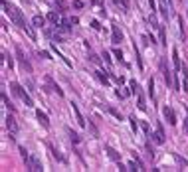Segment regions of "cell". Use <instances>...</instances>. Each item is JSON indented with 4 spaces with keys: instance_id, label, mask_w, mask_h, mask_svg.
<instances>
[{
    "instance_id": "6da1fadb",
    "label": "cell",
    "mask_w": 188,
    "mask_h": 172,
    "mask_svg": "<svg viewBox=\"0 0 188 172\" xmlns=\"http://www.w3.org/2000/svg\"><path fill=\"white\" fill-rule=\"evenodd\" d=\"M2 8H4V12L10 16V20L14 22L18 28H22V30H26V32L30 34L34 38V34H32V30L28 28V24H26V18H24V14H22V10H18L16 6H12V4H8V2H2Z\"/></svg>"
},
{
    "instance_id": "7a4b0ae2",
    "label": "cell",
    "mask_w": 188,
    "mask_h": 172,
    "mask_svg": "<svg viewBox=\"0 0 188 172\" xmlns=\"http://www.w3.org/2000/svg\"><path fill=\"white\" fill-rule=\"evenodd\" d=\"M10 89H12V93H14V95H18L20 99L24 101V103H26V107H32L34 105V101H32V97L28 95V93H26V91L22 89V85H20V83H16V81H12L10 83Z\"/></svg>"
},
{
    "instance_id": "3957f363",
    "label": "cell",
    "mask_w": 188,
    "mask_h": 172,
    "mask_svg": "<svg viewBox=\"0 0 188 172\" xmlns=\"http://www.w3.org/2000/svg\"><path fill=\"white\" fill-rule=\"evenodd\" d=\"M160 71H162V77H165L166 85H170V83H172V73H170L168 65H166V57H162V59H160Z\"/></svg>"
},
{
    "instance_id": "277c9868",
    "label": "cell",
    "mask_w": 188,
    "mask_h": 172,
    "mask_svg": "<svg viewBox=\"0 0 188 172\" xmlns=\"http://www.w3.org/2000/svg\"><path fill=\"white\" fill-rule=\"evenodd\" d=\"M26 168L32 170V172H40V170H42V162L38 160V156H30L28 162H26Z\"/></svg>"
},
{
    "instance_id": "5b68a950",
    "label": "cell",
    "mask_w": 188,
    "mask_h": 172,
    "mask_svg": "<svg viewBox=\"0 0 188 172\" xmlns=\"http://www.w3.org/2000/svg\"><path fill=\"white\" fill-rule=\"evenodd\" d=\"M153 139H155V143L156 144H165V140H166V137H165V131H162V125H156V131H155V134H153Z\"/></svg>"
},
{
    "instance_id": "8992f818",
    "label": "cell",
    "mask_w": 188,
    "mask_h": 172,
    "mask_svg": "<svg viewBox=\"0 0 188 172\" xmlns=\"http://www.w3.org/2000/svg\"><path fill=\"white\" fill-rule=\"evenodd\" d=\"M162 115H165V119L168 121V125H176V113H174V109L165 107V109H162Z\"/></svg>"
},
{
    "instance_id": "52a82bcc",
    "label": "cell",
    "mask_w": 188,
    "mask_h": 172,
    "mask_svg": "<svg viewBox=\"0 0 188 172\" xmlns=\"http://www.w3.org/2000/svg\"><path fill=\"white\" fill-rule=\"evenodd\" d=\"M16 56H18V59H20V63H22V67H24V69H26L28 73L32 71V65H30V63H28V59L24 57V52H22L20 48H16Z\"/></svg>"
},
{
    "instance_id": "ba28073f",
    "label": "cell",
    "mask_w": 188,
    "mask_h": 172,
    "mask_svg": "<svg viewBox=\"0 0 188 172\" xmlns=\"http://www.w3.org/2000/svg\"><path fill=\"white\" fill-rule=\"evenodd\" d=\"M6 127H8V131H10V134H12V137L18 133V125H16V121H14V117H12V115H8V117H6Z\"/></svg>"
},
{
    "instance_id": "9c48e42d",
    "label": "cell",
    "mask_w": 188,
    "mask_h": 172,
    "mask_svg": "<svg viewBox=\"0 0 188 172\" xmlns=\"http://www.w3.org/2000/svg\"><path fill=\"white\" fill-rule=\"evenodd\" d=\"M105 152L109 154V158H111V160H115V162H121V154H119L113 146H109V144H107V146H105Z\"/></svg>"
},
{
    "instance_id": "30bf717a",
    "label": "cell",
    "mask_w": 188,
    "mask_h": 172,
    "mask_svg": "<svg viewBox=\"0 0 188 172\" xmlns=\"http://www.w3.org/2000/svg\"><path fill=\"white\" fill-rule=\"evenodd\" d=\"M121 40H123V32L119 30V26H113V36H111V42L115 44V46H117V44L121 42Z\"/></svg>"
},
{
    "instance_id": "8fae6325",
    "label": "cell",
    "mask_w": 188,
    "mask_h": 172,
    "mask_svg": "<svg viewBox=\"0 0 188 172\" xmlns=\"http://www.w3.org/2000/svg\"><path fill=\"white\" fill-rule=\"evenodd\" d=\"M36 117H38V121H40V125H42L44 129H48V127H50V121H48V115L46 113H42V111L38 109L36 111Z\"/></svg>"
},
{
    "instance_id": "7c38bea8",
    "label": "cell",
    "mask_w": 188,
    "mask_h": 172,
    "mask_svg": "<svg viewBox=\"0 0 188 172\" xmlns=\"http://www.w3.org/2000/svg\"><path fill=\"white\" fill-rule=\"evenodd\" d=\"M172 62H174V69L180 71V69H182V63H180V56H178V50L176 48L172 50Z\"/></svg>"
},
{
    "instance_id": "4fadbf2b",
    "label": "cell",
    "mask_w": 188,
    "mask_h": 172,
    "mask_svg": "<svg viewBox=\"0 0 188 172\" xmlns=\"http://www.w3.org/2000/svg\"><path fill=\"white\" fill-rule=\"evenodd\" d=\"M71 111H73V115H75V119H77V123H79V127H85V121H83V117H81V113H79V109H77L75 103H71Z\"/></svg>"
},
{
    "instance_id": "5bb4252c",
    "label": "cell",
    "mask_w": 188,
    "mask_h": 172,
    "mask_svg": "<svg viewBox=\"0 0 188 172\" xmlns=\"http://www.w3.org/2000/svg\"><path fill=\"white\" fill-rule=\"evenodd\" d=\"M137 103H139V109H141V111L146 109V101H145V95H143L141 89H139V93H137Z\"/></svg>"
},
{
    "instance_id": "9a60e30c",
    "label": "cell",
    "mask_w": 188,
    "mask_h": 172,
    "mask_svg": "<svg viewBox=\"0 0 188 172\" xmlns=\"http://www.w3.org/2000/svg\"><path fill=\"white\" fill-rule=\"evenodd\" d=\"M160 14H162V18H168L170 10H168V4H166V0H160Z\"/></svg>"
},
{
    "instance_id": "2e32d148",
    "label": "cell",
    "mask_w": 188,
    "mask_h": 172,
    "mask_svg": "<svg viewBox=\"0 0 188 172\" xmlns=\"http://www.w3.org/2000/svg\"><path fill=\"white\" fill-rule=\"evenodd\" d=\"M32 24L36 26V28H42V26L46 24V18H44V16H34V18H32Z\"/></svg>"
},
{
    "instance_id": "e0dca14e",
    "label": "cell",
    "mask_w": 188,
    "mask_h": 172,
    "mask_svg": "<svg viewBox=\"0 0 188 172\" xmlns=\"http://www.w3.org/2000/svg\"><path fill=\"white\" fill-rule=\"evenodd\" d=\"M48 20H50V22H52V24H60V22H61V18H60V16H57L56 14V12H50V14H48Z\"/></svg>"
},
{
    "instance_id": "ac0fdd59",
    "label": "cell",
    "mask_w": 188,
    "mask_h": 172,
    "mask_svg": "<svg viewBox=\"0 0 188 172\" xmlns=\"http://www.w3.org/2000/svg\"><path fill=\"white\" fill-rule=\"evenodd\" d=\"M95 75H97V79H99L101 83H105V85H109V77L105 75L103 71H95Z\"/></svg>"
},
{
    "instance_id": "d6986e66",
    "label": "cell",
    "mask_w": 188,
    "mask_h": 172,
    "mask_svg": "<svg viewBox=\"0 0 188 172\" xmlns=\"http://www.w3.org/2000/svg\"><path fill=\"white\" fill-rule=\"evenodd\" d=\"M67 133H69V139H71V143H75V144H77V143L81 140V137H79L77 133H73L71 129H67Z\"/></svg>"
},
{
    "instance_id": "ffe728a7",
    "label": "cell",
    "mask_w": 188,
    "mask_h": 172,
    "mask_svg": "<svg viewBox=\"0 0 188 172\" xmlns=\"http://www.w3.org/2000/svg\"><path fill=\"white\" fill-rule=\"evenodd\" d=\"M129 87H131V93H139V89H141V87H139V83L135 81V79H131V81H129Z\"/></svg>"
},
{
    "instance_id": "44dd1931",
    "label": "cell",
    "mask_w": 188,
    "mask_h": 172,
    "mask_svg": "<svg viewBox=\"0 0 188 172\" xmlns=\"http://www.w3.org/2000/svg\"><path fill=\"white\" fill-rule=\"evenodd\" d=\"M117 4H119V6H123V12H129V8H131L129 0H117Z\"/></svg>"
},
{
    "instance_id": "7402d4cb",
    "label": "cell",
    "mask_w": 188,
    "mask_h": 172,
    "mask_svg": "<svg viewBox=\"0 0 188 172\" xmlns=\"http://www.w3.org/2000/svg\"><path fill=\"white\" fill-rule=\"evenodd\" d=\"M160 44H162V46H166V30H165V26H160Z\"/></svg>"
},
{
    "instance_id": "603a6c76",
    "label": "cell",
    "mask_w": 188,
    "mask_h": 172,
    "mask_svg": "<svg viewBox=\"0 0 188 172\" xmlns=\"http://www.w3.org/2000/svg\"><path fill=\"white\" fill-rule=\"evenodd\" d=\"M2 101H4V107H8L10 111L14 109V105H12V103H10V99H8V97H6V93H4V91H2Z\"/></svg>"
},
{
    "instance_id": "cb8c5ba5",
    "label": "cell",
    "mask_w": 188,
    "mask_h": 172,
    "mask_svg": "<svg viewBox=\"0 0 188 172\" xmlns=\"http://www.w3.org/2000/svg\"><path fill=\"white\" fill-rule=\"evenodd\" d=\"M109 113H111V115H113V117H115V119H119V121H123V115H121V113H119V111H117V109H113V107H109Z\"/></svg>"
},
{
    "instance_id": "d4e9b609",
    "label": "cell",
    "mask_w": 188,
    "mask_h": 172,
    "mask_svg": "<svg viewBox=\"0 0 188 172\" xmlns=\"http://www.w3.org/2000/svg\"><path fill=\"white\" fill-rule=\"evenodd\" d=\"M149 95L150 97L155 95V81H153V79H149Z\"/></svg>"
},
{
    "instance_id": "484cf974",
    "label": "cell",
    "mask_w": 188,
    "mask_h": 172,
    "mask_svg": "<svg viewBox=\"0 0 188 172\" xmlns=\"http://www.w3.org/2000/svg\"><path fill=\"white\" fill-rule=\"evenodd\" d=\"M20 154H22V158H24V160H26V162H28V158H30L28 150H26V148H22V146H20Z\"/></svg>"
},
{
    "instance_id": "4316f807",
    "label": "cell",
    "mask_w": 188,
    "mask_h": 172,
    "mask_svg": "<svg viewBox=\"0 0 188 172\" xmlns=\"http://www.w3.org/2000/svg\"><path fill=\"white\" fill-rule=\"evenodd\" d=\"M141 129L145 131V133H149V129H150V127H149V123H146V121H141Z\"/></svg>"
},
{
    "instance_id": "83f0119b",
    "label": "cell",
    "mask_w": 188,
    "mask_h": 172,
    "mask_svg": "<svg viewBox=\"0 0 188 172\" xmlns=\"http://www.w3.org/2000/svg\"><path fill=\"white\" fill-rule=\"evenodd\" d=\"M103 59H105V63H107V65H111V57H109V53H107V52L103 53Z\"/></svg>"
},
{
    "instance_id": "f1b7e54d",
    "label": "cell",
    "mask_w": 188,
    "mask_h": 172,
    "mask_svg": "<svg viewBox=\"0 0 188 172\" xmlns=\"http://www.w3.org/2000/svg\"><path fill=\"white\" fill-rule=\"evenodd\" d=\"M73 8H83V2H81V0H75V2H73Z\"/></svg>"
},
{
    "instance_id": "f546056e",
    "label": "cell",
    "mask_w": 188,
    "mask_h": 172,
    "mask_svg": "<svg viewBox=\"0 0 188 172\" xmlns=\"http://www.w3.org/2000/svg\"><path fill=\"white\" fill-rule=\"evenodd\" d=\"M91 28H93V30H99L101 26H99V22H97V20H93V22H91Z\"/></svg>"
},
{
    "instance_id": "4dcf8cb0",
    "label": "cell",
    "mask_w": 188,
    "mask_h": 172,
    "mask_svg": "<svg viewBox=\"0 0 188 172\" xmlns=\"http://www.w3.org/2000/svg\"><path fill=\"white\" fill-rule=\"evenodd\" d=\"M129 121H131V127H133V131H137V121H135V117H131Z\"/></svg>"
},
{
    "instance_id": "1f68e13d",
    "label": "cell",
    "mask_w": 188,
    "mask_h": 172,
    "mask_svg": "<svg viewBox=\"0 0 188 172\" xmlns=\"http://www.w3.org/2000/svg\"><path fill=\"white\" fill-rule=\"evenodd\" d=\"M89 57H91V62H93V63H99V57H97V56H95V53H91V56H89Z\"/></svg>"
},
{
    "instance_id": "d6a6232c",
    "label": "cell",
    "mask_w": 188,
    "mask_h": 172,
    "mask_svg": "<svg viewBox=\"0 0 188 172\" xmlns=\"http://www.w3.org/2000/svg\"><path fill=\"white\" fill-rule=\"evenodd\" d=\"M113 53H115V56H117V57H119V59H121V57H123V53H121V50H113Z\"/></svg>"
},
{
    "instance_id": "836d02e7",
    "label": "cell",
    "mask_w": 188,
    "mask_h": 172,
    "mask_svg": "<svg viewBox=\"0 0 188 172\" xmlns=\"http://www.w3.org/2000/svg\"><path fill=\"white\" fill-rule=\"evenodd\" d=\"M184 133L188 134V119H184Z\"/></svg>"
},
{
    "instance_id": "e575fe53",
    "label": "cell",
    "mask_w": 188,
    "mask_h": 172,
    "mask_svg": "<svg viewBox=\"0 0 188 172\" xmlns=\"http://www.w3.org/2000/svg\"><path fill=\"white\" fill-rule=\"evenodd\" d=\"M57 2L61 4V8H66V0H57Z\"/></svg>"
}]
</instances>
